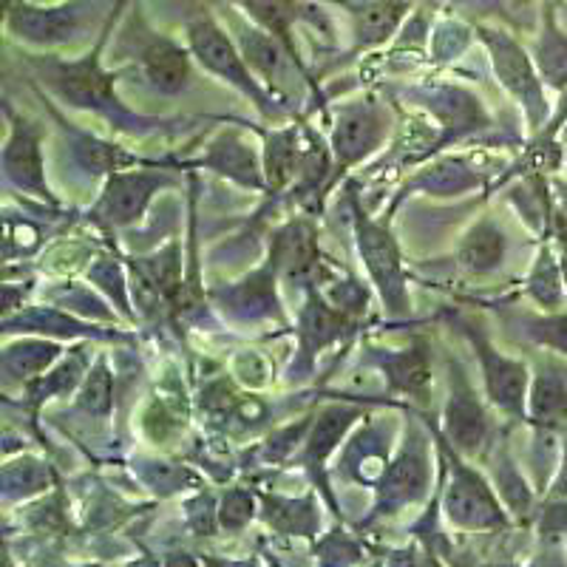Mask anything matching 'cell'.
Here are the masks:
<instances>
[{
	"mask_svg": "<svg viewBox=\"0 0 567 567\" xmlns=\"http://www.w3.org/2000/svg\"><path fill=\"white\" fill-rule=\"evenodd\" d=\"M503 233L496 230L491 221H483V225L474 227V233L465 239L463 250H460V261L474 272H488L494 270V267L503 265Z\"/></svg>",
	"mask_w": 567,
	"mask_h": 567,
	"instance_id": "cell-12",
	"label": "cell"
},
{
	"mask_svg": "<svg viewBox=\"0 0 567 567\" xmlns=\"http://www.w3.org/2000/svg\"><path fill=\"white\" fill-rule=\"evenodd\" d=\"M383 367L389 369V378H392L394 389H403V392L420 394L425 389V383H429V363H425L423 349L394 354Z\"/></svg>",
	"mask_w": 567,
	"mask_h": 567,
	"instance_id": "cell-14",
	"label": "cell"
},
{
	"mask_svg": "<svg viewBox=\"0 0 567 567\" xmlns=\"http://www.w3.org/2000/svg\"><path fill=\"white\" fill-rule=\"evenodd\" d=\"M423 3H425V7H440V3H443V0H423Z\"/></svg>",
	"mask_w": 567,
	"mask_h": 567,
	"instance_id": "cell-18",
	"label": "cell"
},
{
	"mask_svg": "<svg viewBox=\"0 0 567 567\" xmlns=\"http://www.w3.org/2000/svg\"><path fill=\"white\" fill-rule=\"evenodd\" d=\"M12 134H9L7 151H3V165L7 176L14 185L34 190L38 196L49 199V187L43 185V162H40V136L23 120L12 116Z\"/></svg>",
	"mask_w": 567,
	"mask_h": 567,
	"instance_id": "cell-8",
	"label": "cell"
},
{
	"mask_svg": "<svg viewBox=\"0 0 567 567\" xmlns=\"http://www.w3.org/2000/svg\"><path fill=\"white\" fill-rule=\"evenodd\" d=\"M539 63L542 71L550 74V78L567 71V40L556 32L554 23H548V32H545V38L539 43Z\"/></svg>",
	"mask_w": 567,
	"mask_h": 567,
	"instance_id": "cell-16",
	"label": "cell"
},
{
	"mask_svg": "<svg viewBox=\"0 0 567 567\" xmlns=\"http://www.w3.org/2000/svg\"><path fill=\"white\" fill-rule=\"evenodd\" d=\"M38 3H43V0H38ZM45 3H49V0H45Z\"/></svg>",
	"mask_w": 567,
	"mask_h": 567,
	"instance_id": "cell-19",
	"label": "cell"
},
{
	"mask_svg": "<svg viewBox=\"0 0 567 567\" xmlns=\"http://www.w3.org/2000/svg\"><path fill=\"white\" fill-rule=\"evenodd\" d=\"M425 463L420 452H403V457L383 474V494L394 503H406L423 491Z\"/></svg>",
	"mask_w": 567,
	"mask_h": 567,
	"instance_id": "cell-13",
	"label": "cell"
},
{
	"mask_svg": "<svg viewBox=\"0 0 567 567\" xmlns=\"http://www.w3.org/2000/svg\"><path fill=\"white\" fill-rule=\"evenodd\" d=\"M471 343H474V352L483 361V374H485V386H488L491 400L496 406L505 409V412H523L525 403V367L523 363L511 361L505 354H499L494 349V343L477 332L474 327H465Z\"/></svg>",
	"mask_w": 567,
	"mask_h": 567,
	"instance_id": "cell-7",
	"label": "cell"
},
{
	"mask_svg": "<svg viewBox=\"0 0 567 567\" xmlns=\"http://www.w3.org/2000/svg\"><path fill=\"white\" fill-rule=\"evenodd\" d=\"M187 45H190V52L194 58L205 65L210 74H219L221 80L233 83L236 89H241L247 97L256 100V105L267 114H272V109L267 105V97L261 94V89L256 85L250 74V65L245 63V58L239 54V49L233 45V40L227 38L225 29L219 27V20L213 18V14L202 12L196 18L187 20Z\"/></svg>",
	"mask_w": 567,
	"mask_h": 567,
	"instance_id": "cell-1",
	"label": "cell"
},
{
	"mask_svg": "<svg viewBox=\"0 0 567 567\" xmlns=\"http://www.w3.org/2000/svg\"><path fill=\"white\" fill-rule=\"evenodd\" d=\"M109 394H111L109 374H105V369H97V372L89 378V386H85V394H83V406L94 409V412H105L111 403Z\"/></svg>",
	"mask_w": 567,
	"mask_h": 567,
	"instance_id": "cell-17",
	"label": "cell"
},
{
	"mask_svg": "<svg viewBox=\"0 0 567 567\" xmlns=\"http://www.w3.org/2000/svg\"><path fill=\"white\" fill-rule=\"evenodd\" d=\"M488 437V417L480 406L477 394L465 381L463 369L452 367V400L445 409V440L449 445H457L460 452L474 454Z\"/></svg>",
	"mask_w": 567,
	"mask_h": 567,
	"instance_id": "cell-6",
	"label": "cell"
},
{
	"mask_svg": "<svg viewBox=\"0 0 567 567\" xmlns=\"http://www.w3.org/2000/svg\"><path fill=\"white\" fill-rule=\"evenodd\" d=\"M381 140V123L369 105L363 109H349L347 114L338 120L336 128V154L338 159L354 162L361 159L374 142Z\"/></svg>",
	"mask_w": 567,
	"mask_h": 567,
	"instance_id": "cell-11",
	"label": "cell"
},
{
	"mask_svg": "<svg viewBox=\"0 0 567 567\" xmlns=\"http://www.w3.org/2000/svg\"><path fill=\"white\" fill-rule=\"evenodd\" d=\"M267 148H270L267 151V174H270L272 187H281L284 182L290 179L292 171H296V136H292V131H278V134L270 136Z\"/></svg>",
	"mask_w": 567,
	"mask_h": 567,
	"instance_id": "cell-15",
	"label": "cell"
},
{
	"mask_svg": "<svg viewBox=\"0 0 567 567\" xmlns=\"http://www.w3.org/2000/svg\"><path fill=\"white\" fill-rule=\"evenodd\" d=\"M354 221H358V247L367 261L369 276L374 278L383 301L392 312H406V284H403V265H400L398 245L392 241L381 225H374L354 207Z\"/></svg>",
	"mask_w": 567,
	"mask_h": 567,
	"instance_id": "cell-2",
	"label": "cell"
},
{
	"mask_svg": "<svg viewBox=\"0 0 567 567\" xmlns=\"http://www.w3.org/2000/svg\"><path fill=\"white\" fill-rule=\"evenodd\" d=\"M136 65L142 80L162 94H176L190 80V58L176 40L151 32L142 23V34L136 38Z\"/></svg>",
	"mask_w": 567,
	"mask_h": 567,
	"instance_id": "cell-4",
	"label": "cell"
},
{
	"mask_svg": "<svg viewBox=\"0 0 567 567\" xmlns=\"http://www.w3.org/2000/svg\"><path fill=\"white\" fill-rule=\"evenodd\" d=\"M477 34L483 38V43L488 45L491 60H494V69H496V78L503 80V85L514 94L516 100H523V105L528 109L530 123H536V111H542V94H539V83H536L530 60L525 58V52L519 49V43H516L511 34L496 32V29H485V27H480Z\"/></svg>",
	"mask_w": 567,
	"mask_h": 567,
	"instance_id": "cell-5",
	"label": "cell"
},
{
	"mask_svg": "<svg viewBox=\"0 0 567 567\" xmlns=\"http://www.w3.org/2000/svg\"><path fill=\"white\" fill-rule=\"evenodd\" d=\"M445 514L465 530H485L505 525V514L477 471L452 457V483L445 491Z\"/></svg>",
	"mask_w": 567,
	"mask_h": 567,
	"instance_id": "cell-3",
	"label": "cell"
},
{
	"mask_svg": "<svg viewBox=\"0 0 567 567\" xmlns=\"http://www.w3.org/2000/svg\"><path fill=\"white\" fill-rule=\"evenodd\" d=\"M162 185V179L154 176L134 174V176H114L109 185V194L100 202V213H105V219L111 225H128V221L140 219V213L145 210L151 199V190Z\"/></svg>",
	"mask_w": 567,
	"mask_h": 567,
	"instance_id": "cell-10",
	"label": "cell"
},
{
	"mask_svg": "<svg viewBox=\"0 0 567 567\" xmlns=\"http://www.w3.org/2000/svg\"><path fill=\"white\" fill-rule=\"evenodd\" d=\"M349 12L354 23V38L361 45L383 43L403 23L412 9V0H336Z\"/></svg>",
	"mask_w": 567,
	"mask_h": 567,
	"instance_id": "cell-9",
	"label": "cell"
}]
</instances>
